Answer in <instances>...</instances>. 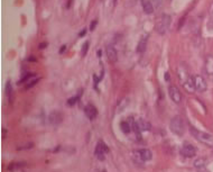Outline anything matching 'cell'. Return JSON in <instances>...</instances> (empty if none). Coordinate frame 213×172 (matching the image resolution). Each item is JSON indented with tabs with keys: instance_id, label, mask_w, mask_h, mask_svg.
Listing matches in <instances>:
<instances>
[{
	"instance_id": "obj_1",
	"label": "cell",
	"mask_w": 213,
	"mask_h": 172,
	"mask_svg": "<svg viewBox=\"0 0 213 172\" xmlns=\"http://www.w3.org/2000/svg\"><path fill=\"white\" fill-rule=\"evenodd\" d=\"M169 128L173 133L177 136H183V134L185 132V123L181 116H175L172 118V121L169 123Z\"/></svg>"
},
{
	"instance_id": "obj_2",
	"label": "cell",
	"mask_w": 213,
	"mask_h": 172,
	"mask_svg": "<svg viewBox=\"0 0 213 172\" xmlns=\"http://www.w3.org/2000/svg\"><path fill=\"white\" fill-rule=\"evenodd\" d=\"M170 21H172L170 16L167 15V14H163V15L160 16V18L158 19L156 23V26H155L156 32L158 33V34H160V35L166 34L167 31H168L169 26H170Z\"/></svg>"
},
{
	"instance_id": "obj_3",
	"label": "cell",
	"mask_w": 213,
	"mask_h": 172,
	"mask_svg": "<svg viewBox=\"0 0 213 172\" xmlns=\"http://www.w3.org/2000/svg\"><path fill=\"white\" fill-rule=\"evenodd\" d=\"M191 131H192V135L195 136L200 142L207 144L209 146H213V136L211 134L207 133V132H201L195 128H191Z\"/></svg>"
},
{
	"instance_id": "obj_4",
	"label": "cell",
	"mask_w": 213,
	"mask_h": 172,
	"mask_svg": "<svg viewBox=\"0 0 213 172\" xmlns=\"http://www.w3.org/2000/svg\"><path fill=\"white\" fill-rule=\"evenodd\" d=\"M193 82H194L195 90L199 91V92H204L207 89V81L203 76H193Z\"/></svg>"
},
{
	"instance_id": "obj_5",
	"label": "cell",
	"mask_w": 213,
	"mask_h": 172,
	"mask_svg": "<svg viewBox=\"0 0 213 172\" xmlns=\"http://www.w3.org/2000/svg\"><path fill=\"white\" fill-rule=\"evenodd\" d=\"M177 74H178V78H180V80L182 81V83L186 82L187 80H190V79L192 78V76H190L187 68H186V65H185L184 63H181L180 65H178Z\"/></svg>"
},
{
	"instance_id": "obj_6",
	"label": "cell",
	"mask_w": 213,
	"mask_h": 172,
	"mask_svg": "<svg viewBox=\"0 0 213 172\" xmlns=\"http://www.w3.org/2000/svg\"><path fill=\"white\" fill-rule=\"evenodd\" d=\"M136 155V158L141 161H151L153 159V153L151 150L148 148H141V150H137L133 153Z\"/></svg>"
},
{
	"instance_id": "obj_7",
	"label": "cell",
	"mask_w": 213,
	"mask_h": 172,
	"mask_svg": "<svg viewBox=\"0 0 213 172\" xmlns=\"http://www.w3.org/2000/svg\"><path fill=\"white\" fill-rule=\"evenodd\" d=\"M168 93L170 99L175 102V103H180V102L182 101V93H181V91H180V89L177 87L170 86L168 89Z\"/></svg>"
},
{
	"instance_id": "obj_8",
	"label": "cell",
	"mask_w": 213,
	"mask_h": 172,
	"mask_svg": "<svg viewBox=\"0 0 213 172\" xmlns=\"http://www.w3.org/2000/svg\"><path fill=\"white\" fill-rule=\"evenodd\" d=\"M181 153L185 158H193L196 154V147L192 144H184L181 150Z\"/></svg>"
},
{
	"instance_id": "obj_9",
	"label": "cell",
	"mask_w": 213,
	"mask_h": 172,
	"mask_svg": "<svg viewBox=\"0 0 213 172\" xmlns=\"http://www.w3.org/2000/svg\"><path fill=\"white\" fill-rule=\"evenodd\" d=\"M48 121L52 125H60L63 121V114L58 110H54L48 116Z\"/></svg>"
},
{
	"instance_id": "obj_10",
	"label": "cell",
	"mask_w": 213,
	"mask_h": 172,
	"mask_svg": "<svg viewBox=\"0 0 213 172\" xmlns=\"http://www.w3.org/2000/svg\"><path fill=\"white\" fill-rule=\"evenodd\" d=\"M106 53H107L108 60H109L111 63L117 62V60H118V53H117V50L113 47L112 45H108V46H107Z\"/></svg>"
},
{
	"instance_id": "obj_11",
	"label": "cell",
	"mask_w": 213,
	"mask_h": 172,
	"mask_svg": "<svg viewBox=\"0 0 213 172\" xmlns=\"http://www.w3.org/2000/svg\"><path fill=\"white\" fill-rule=\"evenodd\" d=\"M84 113H85V116L88 117L90 121H93L94 118L97 117V115H98V110H97V108L94 107L93 105L89 103L84 108Z\"/></svg>"
},
{
	"instance_id": "obj_12",
	"label": "cell",
	"mask_w": 213,
	"mask_h": 172,
	"mask_svg": "<svg viewBox=\"0 0 213 172\" xmlns=\"http://www.w3.org/2000/svg\"><path fill=\"white\" fill-rule=\"evenodd\" d=\"M137 126H138V128H139L140 131H143V132H145V131H149V129L151 128V123H149L148 121H146V119H144V118L138 119Z\"/></svg>"
},
{
	"instance_id": "obj_13",
	"label": "cell",
	"mask_w": 213,
	"mask_h": 172,
	"mask_svg": "<svg viewBox=\"0 0 213 172\" xmlns=\"http://www.w3.org/2000/svg\"><path fill=\"white\" fill-rule=\"evenodd\" d=\"M5 91H6V96L8 97L9 103H13V87H11V82H10L9 80L6 82V88H5Z\"/></svg>"
},
{
	"instance_id": "obj_14",
	"label": "cell",
	"mask_w": 213,
	"mask_h": 172,
	"mask_svg": "<svg viewBox=\"0 0 213 172\" xmlns=\"http://www.w3.org/2000/svg\"><path fill=\"white\" fill-rule=\"evenodd\" d=\"M141 4H143V9L146 14L151 15V14L154 13V6H153L151 0H141Z\"/></svg>"
},
{
	"instance_id": "obj_15",
	"label": "cell",
	"mask_w": 213,
	"mask_h": 172,
	"mask_svg": "<svg viewBox=\"0 0 213 172\" xmlns=\"http://www.w3.org/2000/svg\"><path fill=\"white\" fill-rule=\"evenodd\" d=\"M104 151H103V148L101 147L100 143H98L97 144V146H95V150H94V154H95V156H97V159H99L100 161H104Z\"/></svg>"
},
{
	"instance_id": "obj_16",
	"label": "cell",
	"mask_w": 213,
	"mask_h": 172,
	"mask_svg": "<svg viewBox=\"0 0 213 172\" xmlns=\"http://www.w3.org/2000/svg\"><path fill=\"white\" fill-rule=\"evenodd\" d=\"M147 41H148V37H147V36H145L144 38H141V39L139 41L138 46H137L138 53H144V52L146 51V47H147Z\"/></svg>"
},
{
	"instance_id": "obj_17",
	"label": "cell",
	"mask_w": 213,
	"mask_h": 172,
	"mask_svg": "<svg viewBox=\"0 0 213 172\" xmlns=\"http://www.w3.org/2000/svg\"><path fill=\"white\" fill-rule=\"evenodd\" d=\"M183 87H184V89L186 90L187 92H190V93L194 92L195 87H194V82H193V78H191V79H190V80H187L186 82L183 83Z\"/></svg>"
},
{
	"instance_id": "obj_18",
	"label": "cell",
	"mask_w": 213,
	"mask_h": 172,
	"mask_svg": "<svg viewBox=\"0 0 213 172\" xmlns=\"http://www.w3.org/2000/svg\"><path fill=\"white\" fill-rule=\"evenodd\" d=\"M207 164V160L203 159V158H200V159H196L194 161V166L196 169H199V168H203V166H205Z\"/></svg>"
},
{
	"instance_id": "obj_19",
	"label": "cell",
	"mask_w": 213,
	"mask_h": 172,
	"mask_svg": "<svg viewBox=\"0 0 213 172\" xmlns=\"http://www.w3.org/2000/svg\"><path fill=\"white\" fill-rule=\"evenodd\" d=\"M120 128H121V131H122L125 134L130 133V125H129L127 121H121V123H120Z\"/></svg>"
},
{
	"instance_id": "obj_20",
	"label": "cell",
	"mask_w": 213,
	"mask_h": 172,
	"mask_svg": "<svg viewBox=\"0 0 213 172\" xmlns=\"http://www.w3.org/2000/svg\"><path fill=\"white\" fill-rule=\"evenodd\" d=\"M80 97H81L80 95H76V96H73V97L69 98V99H67V105H69V106H74L76 102L80 100Z\"/></svg>"
},
{
	"instance_id": "obj_21",
	"label": "cell",
	"mask_w": 213,
	"mask_h": 172,
	"mask_svg": "<svg viewBox=\"0 0 213 172\" xmlns=\"http://www.w3.org/2000/svg\"><path fill=\"white\" fill-rule=\"evenodd\" d=\"M89 46H90V42L87 41L84 44L82 45V49H81V55L82 57H84L87 55V53H88V50H89Z\"/></svg>"
},
{
	"instance_id": "obj_22",
	"label": "cell",
	"mask_w": 213,
	"mask_h": 172,
	"mask_svg": "<svg viewBox=\"0 0 213 172\" xmlns=\"http://www.w3.org/2000/svg\"><path fill=\"white\" fill-rule=\"evenodd\" d=\"M39 79H40L39 76H35V78H33V80H31V82L26 84L25 89H31V87H34V86H35V84H36V83H37L38 81H39Z\"/></svg>"
},
{
	"instance_id": "obj_23",
	"label": "cell",
	"mask_w": 213,
	"mask_h": 172,
	"mask_svg": "<svg viewBox=\"0 0 213 172\" xmlns=\"http://www.w3.org/2000/svg\"><path fill=\"white\" fill-rule=\"evenodd\" d=\"M34 146V143H31V142H28V143H26L24 145H20V146L17 147V150L18 151H23V150H29L31 147Z\"/></svg>"
},
{
	"instance_id": "obj_24",
	"label": "cell",
	"mask_w": 213,
	"mask_h": 172,
	"mask_svg": "<svg viewBox=\"0 0 213 172\" xmlns=\"http://www.w3.org/2000/svg\"><path fill=\"white\" fill-rule=\"evenodd\" d=\"M25 166V162H20V163H11L10 166H8V170H13V169H18L20 166Z\"/></svg>"
},
{
	"instance_id": "obj_25",
	"label": "cell",
	"mask_w": 213,
	"mask_h": 172,
	"mask_svg": "<svg viewBox=\"0 0 213 172\" xmlns=\"http://www.w3.org/2000/svg\"><path fill=\"white\" fill-rule=\"evenodd\" d=\"M33 76H34V74H33V73H27V74H26V76H23V79H21V80H20V81H19V83H23V82H25V81H27V80H28V79H29V78H33Z\"/></svg>"
},
{
	"instance_id": "obj_26",
	"label": "cell",
	"mask_w": 213,
	"mask_h": 172,
	"mask_svg": "<svg viewBox=\"0 0 213 172\" xmlns=\"http://www.w3.org/2000/svg\"><path fill=\"white\" fill-rule=\"evenodd\" d=\"M99 143H100V145H101V147L103 148V151L106 153H108L109 152V147H108V145H107L106 143L103 142V141H99Z\"/></svg>"
},
{
	"instance_id": "obj_27",
	"label": "cell",
	"mask_w": 213,
	"mask_h": 172,
	"mask_svg": "<svg viewBox=\"0 0 213 172\" xmlns=\"http://www.w3.org/2000/svg\"><path fill=\"white\" fill-rule=\"evenodd\" d=\"M154 7H159L162 5V0H151Z\"/></svg>"
},
{
	"instance_id": "obj_28",
	"label": "cell",
	"mask_w": 213,
	"mask_h": 172,
	"mask_svg": "<svg viewBox=\"0 0 213 172\" xmlns=\"http://www.w3.org/2000/svg\"><path fill=\"white\" fill-rule=\"evenodd\" d=\"M97 24H98V21H97V20H93V21L91 23V25H90V31H91V32H92V31H94V28H95Z\"/></svg>"
},
{
	"instance_id": "obj_29",
	"label": "cell",
	"mask_w": 213,
	"mask_h": 172,
	"mask_svg": "<svg viewBox=\"0 0 213 172\" xmlns=\"http://www.w3.org/2000/svg\"><path fill=\"white\" fill-rule=\"evenodd\" d=\"M184 21H185V16H183L181 20H180V23H178V29H181L182 28V26L184 25Z\"/></svg>"
},
{
	"instance_id": "obj_30",
	"label": "cell",
	"mask_w": 213,
	"mask_h": 172,
	"mask_svg": "<svg viewBox=\"0 0 213 172\" xmlns=\"http://www.w3.org/2000/svg\"><path fill=\"white\" fill-rule=\"evenodd\" d=\"M197 172H210V171L207 170L205 166H203V168H199V169H197Z\"/></svg>"
},
{
	"instance_id": "obj_31",
	"label": "cell",
	"mask_w": 213,
	"mask_h": 172,
	"mask_svg": "<svg viewBox=\"0 0 213 172\" xmlns=\"http://www.w3.org/2000/svg\"><path fill=\"white\" fill-rule=\"evenodd\" d=\"M46 46H47V43H46V42H44V43H40V44H39V46H38V47H39V49H40V50H43V49H45V47H46Z\"/></svg>"
},
{
	"instance_id": "obj_32",
	"label": "cell",
	"mask_w": 213,
	"mask_h": 172,
	"mask_svg": "<svg viewBox=\"0 0 213 172\" xmlns=\"http://www.w3.org/2000/svg\"><path fill=\"white\" fill-rule=\"evenodd\" d=\"M27 61H29V62H36L37 60H36V57L34 56H29L28 59H27Z\"/></svg>"
},
{
	"instance_id": "obj_33",
	"label": "cell",
	"mask_w": 213,
	"mask_h": 172,
	"mask_svg": "<svg viewBox=\"0 0 213 172\" xmlns=\"http://www.w3.org/2000/svg\"><path fill=\"white\" fill-rule=\"evenodd\" d=\"M170 80V76H169L168 72H165V81H169Z\"/></svg>"
},
{
	"instance_id": "obj_34",
	"label": "cell",
	"mask_w": 213,
	"mask_h": 172,
	"mask_svg": "<svg viewBox=\"0 0 213 172\" xmlns=\"http://www.w3.org/2000/svg\"><path fill=\"white\" fill-rule=\"evenodd\" d=\"M65 49H66V46H65V45H63L62 47L60 49V53H61V54H62V53H64V51H65Z\"/></svg>"
},
{
	"instance_id": "obj_35",
	"label": "cell",
	"mask_w": 213,
	"mask_h": 172,
	"mask_svg": "<svg viewBox=\"0 0 213 172\" xmlns=\"http://www.w3.org/2000/svg\"><path fill=\"white\" fill-rule=\"evenodd\" d=\"M5 136H7V129L2 128V138H5Z\"/></svg>"
},
{
	"instance_id": "obj_36",
	"label": "cell",
	"mask_w": 213,
	"mask_h": 172,
	"mask_svg": "<svg viewBox=\"0 0 213 172\" xmlns=\"http://www.w3.org/2000/svg\"><path fill=\"white\" fill-rule=\"evenodd\" d=\"M85 33H87V29H83L81 33H80V37H82V36H84L85 35Z\"/></svg>"
},
{
	"instance_id": "obj_37",
	"label": "cell",
	"mask_w": 213,
	"mask_h": 172,
	"mask_svg": "<svg viewBox=\"0 0 213 172\" xmlns=\"http://www.w3.org/2000/svg\"><path fill=\"white\" fill-rule=\"evenodd\" d=\"M72 1H73V0H70L69 2H67V6H66L67 8H70V7H71V4H72Z\"/></svg>"
},
{
	"instance_id": "obj_38",
	"label": "cell",
	"mask_w": 213,
	"mask_h": 172,
	"mask_svg": "<svg viewBox=\"0 0 213 172\" xmlns=\"http://www.w3.org/2000/svg\"><path fill=\"white\" fill-rule=\"evenodd\" d=\"M103 172H107V171H103Z\"/></svg>"
}]
</instances>
